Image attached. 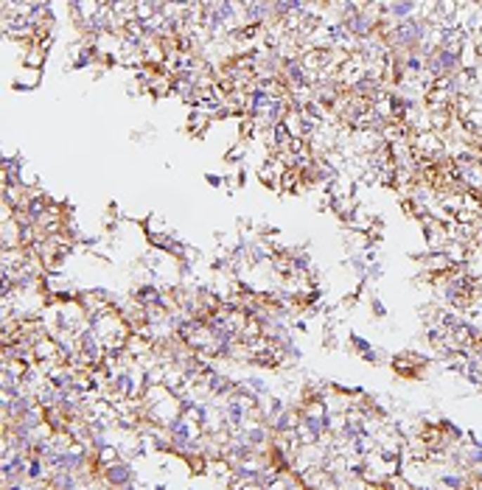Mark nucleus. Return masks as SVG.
<instances>
[{
    "instance_id": "f257e3e1",
    "label": "nucleus",
    "mask_w": 482,
    "mask_h": 490,
    "mask_svg": "<svg viewBox=\"0 0 482 490\" xmlns=\"http://www.w3.org/2000/svg\"><path fill=\"white\" fill-rule=\"evenodd\" d=\"M104 482L107 485H135V471H132V465L129 463H112V465H107V471H104Z\"/></svg>"
}]
</instances>
